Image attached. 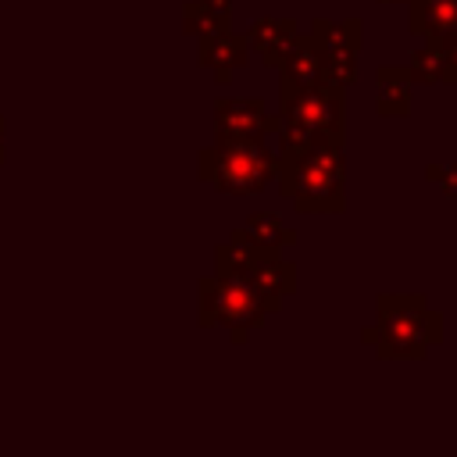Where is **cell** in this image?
<instances>
[{
    "mask_svg": "<svg viewBox=\"0 0 457 457\" xmlns=\"http://www.w3.org/2000/svg\"><path fill=\"white\" fill-rule=\"evenodd\" d=\"M275 182L296 214L346 211V132H325L296 146H278Z\"/></svg>",
    "mask_w": 457,
    "mask_h": 457,
    "instance_id": "obj_1",
    "label": "cell"
},
{
    "mask_svg": "<svg viewBox=\"0 0 457 457\" xmlns=\"http://www.w3.org/2000/svg\"><path fill=\"white\" fill-rule=\"evenodd\" d=\"M361 343L378 361H425L428 346L443 343V314L428 307L425 293H378Z\"/></svg>",
    "mask_w": 457,
    "mask_h": 457,
    "instance_id": "obj_2",
    "label": "cell"
},
{
    "mask_svg": "<svg viewBox=\"0 0 457 457\" xmlns=\"http://www.w3.org/2000/svg\"><path fill=\"white\" fill-rule=\"evenodd\" d=\"M278 150L268 139H214L196 154V179L225 196H253L275 179Z\"/></svg>",
    "mask_w": 457,
    "mask_h": 457,
    "instance_id": "obj_3",
    "label": "cell"
},
{
    "mask_svg": "<svg viewBox=\"0 0 457 457\" xmlns=\"http://www.w3.org/2000/svg\"><path fill=\"white\" fill-rule=\"evenodd\" d=\"M268 314H271L268 303L243 275L228 268H214L211 275H200L196 282V325L200 328L221 325L228 328L232 343L243 346L246 336L268 321Z\"/></svg>",
    "mask_w": 457,
    "mask_h": 457,
    "instance_id": "obj_4",
    "label": "cell"
},
{
    "mask_svg": "<svg viewBox=\"0 0 457 457\" xmlns=\"http://www.w3.org/2000/svg\"><path fill=\"white\" fill-rule=\"evenodd\" d=\"M278 146H296L325 132H346V86L328 79L278 86Z\"/></svg>",
    "mask_w": 457,
    "mask_h": 457,
    "instance_id": "obj_5",
    "label": "cell"
},
{
    "mask_svg": "<svg viewBox=\"0 0 457 457\" xmlns=\"http://www.w3.org/2000/svg\"><path fill=\"white\" fill-rule=\"evenodd\" d=\"M214 268H228L236 275H243L257 293L261 300L268 303V311L275 314L286 296L296 293V261L282 257V250H268L261 243H253L243 228H232L225 243L214 246Z\"/></svg>",
    "mask_w": 457,
    "mask_h": 457,
    "instance_id": "obj_6",
    "label": "cell"
},
{
    "mask_svg": "<svg viewBox=\"0 0 457 457\" xmlns=\"http://www.w3.org/2000/svg\"><path fill=\"white\" fill-rule=\"evenodd\" d=\"M307 36L314 39L318 54H321V68L325 79L336 86H353L357 79V57H361V43H364V18H311Z\"/></svg>",
    "mask_w": 457,
    "mask_h": 457,
    "instance_id": "obj_7",
    "label": "cell"
},
{
    "mask_svg": "<svg viewBox=\"0 0 457 457\" xmlns=\"http://www.w3.org/2000/svg\"><path fill=\"white\" fill-rule=\"evenodd\" d=\"M278 132V118L268 114L261 96H218L214 139H268Z\"/></svg>",
    "mask_w": 457,
    "mask_h": 457,
    "instance_id": "obj_8",
    "label": "cell"
},
{
    "mask_svg": "<svg viewBox=\"0 0 457 457\" xmlns=\"http://www.w3.org/2000/svg\"><path fill=\"white\" fill-rule=\"evenodd\" d=\"M196 64L211 68L218 86H228L232 75L250 64V39H246V32L218 29V32L196 36Z\"/></svg>",
    "mask_w": 457,
    "mask_h": 457,
    "instance_id": "obj_9",
    "label": "cell"
},
{
    "mask_svg": "<svg viewBox=\"0 0 457 457\" xmlns=\"http://www.w3.org/2000/svg\"><path fill=\"white\" fill-rule=\"evenodd\" d=\"M407 4V32L421 43H443L457 32V0H403Z\"/></svg>",
    "mask_w": 457,
    "mask_h": 457,
    "instance_id": "obj_10",
    "label": "cell"
},
{
    "mask_svg": "<svg viewBox=\"0 0 457 457\" xmlns=\"http://www.w3.org/2000/svg\"><path fill=\"white\" fill-rule=\"evenodd\" d=\"M275 71H278V86H307V82L325 79L321 54H318L314 39L307 36V29H296V36L286 46V54H282V61H278Z\"/></svg>",
    "mask_w": 457,
    "mask_h": 457,
    "instance_id": "obj_11",
    "label": "cell"
},
{
    "mask_svg": "<svg viewBox=\"0 0 457 457\" xmlns=\"http://www.w3.org/2000/svg\"><path fill=\"white\" fill-rule=\"evenodd\" d=\"M414 104V82L400 64L375 68V111L382 118H407Z\"/></svg>",
    "mask_w": 457,
    "mask_h": 457,
    "instance_id": "obj_12",
    "label": "cell"
},
{
    "mask_svg": "<svg viewBox=\"0 0 457 457\" xmlns=\"http://www.w3.org/2000/svg\"><path fill=\"white\" fill-rule=\"evenodd\" d=\"M293 36H296V18H275V14H264L246 29V39L257 50L264 68H278V61L286 54V46L293 43Z\"/></svg>",
    "mask_w": 457,
    "mask_h": 457,
    "instance_id": "obj_13",
    "label": "cell"
},
{
    "mask_svg": "<svg viewBox=\"0 0 457 457\" xmlns=\"http://www.w3.org/2000/svg\"><path fill=\"white\" fill-rule=\"evenodd\" d=\"M218 29H232V0H189L182 7L186 36H204Z\"/></svg>",
    "mask_w": 457,
    "mask_h": 457,
    "instance_id": "obj_14",
    "label": "cell"
},
{
    "mask_svg": "<svg viewBox=\"0 0 457 457\" xmlns=\"http://www.w3.org/2000/svg\"><path fill=\"white\" fill-rule=\"evenodd\" d=\"M243 232L253 243L268 246V250H286V246H296V239H300L296 228H289L275 211H253V214H246Z\"/></svg>",
    "mask_w": 457,
    "mask_h": 457,
    "instance_id": "obj_15",
    "label": "cell"
},
{
    "mask_svg": "<svg viewBox=\"0 0 457 457\" xmlns=\"http://www.w3.org/2000/svg\"><path fill=\"white\" fill-rule=\"evenodd\" d=\"M403 68H407V75H411L414 86H439V82H450V79H446V57H443V50H439L436 43L414 46Z\"/></svg>",
    "mask_w": 457,
    "mask_h": 457,
    "instance_id": "obj_16",
    "label": "cell"
},
{
    "mask_svg": "<svg viewBox=\"0 0 457 457\" xmlns=\"http://www.w3.org/2000/svg\"><path fill=\"white\" fill-rule=\"evenodd\" d=\"M425 179L436 182V186L457 204V161H453L450 168H443V164H425Z\"/></svg>",
    "mask_w": 457,
    "mask_h": 457,
    "instance_id": "obj_17",
    "label": "cell"
},
{
    "mask_svg": "<svg viewBox=\"0 0 457 457\" xmlns=\"http://www.w3.org/2000/svg\"><path fill=\"white\" fill-rule=\"evenodd\" d=\"M439 50H443V57H446V79L457 82V32H453L450 39H443Z\"/></svg>",
    "mask_w": 457,
    "mask_h": 457,
    "instance_id": "obj_18",
    "label": "cell"
},
{
    "mask_svg": "<svg viewBox=\"0 0 457 457\" xmlns=\"http://www.w3.org/2000/svg\"><path fill=\"white\" fill-rule=\"evenodd\" d=\"M7 161V143H4V118H0V164Z\"/></svg>",
    "mask_w": 457,
    "mask_h": 457,
    "instance_id": "obj_19",
    "label": "cell"
},
{
    "mask_svg": "<svg viewBox=\"0 0 457 457\" xmlns=\"http://www.w3.org/2000/svg\"><path fill=\"white\" fill-rule=\"evenodd\" d=\"M378 4H403V0H378Z\"/></svg>",
    "mask_w": 457,
    "mask_h": 457,
    "instance_id": "obj_20",
    "label": "cell"
}]
</instances>
